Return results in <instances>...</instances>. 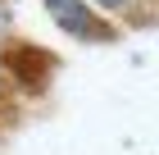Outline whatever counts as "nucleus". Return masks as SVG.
<instances>
[{
    "instance_id": "4",
    "label": "nucleus",
    "mask_w": 159,
    "mask_h": 155,
    "mask_svg": "<svg viewBox=\"0 0 159 155\" xmlns=\"http://www.w3.org/2000/svg\"><path fill=\"white\" fill-rule=\"evenodd\" d=\"M5 27H9V14H5V9H0V36H5Z\"/></svg>"
},
{
    "instance_id": "1",
    "label": "nucleus",
    "mask_w": 159,
    "mask_h": 155,
    "mask_svg": "<svg viewBox=\"0 0 159 155\" xmlns=\"http://www.w3.org/2000/svg\"><path fill=\"white\" fill-rule=\"evenodd\" d=\"M46 9L55 18V27L68 32L73 41H114V27L100 23L86 0H46Z\"/></svg>"
},
{
    "instance_id": "2",
    "label": "nucleus",
    "mask_w": 159,
    "mask_h": 155,
    "mask_svg": "<svg viewBox=\"0 0 159 155\" xmlns=\"http://www.w3.org/2000/svg\"><path fill=\"white\" fill-rule=\"evenodd\" d=\"M5 69L18 73V82H27V87H46V78L55 73V55L32 50V46H9L5 50Z\"/></svg>"
},
{
    "instance_id": "3",
    "label": "nucleus",
    "mask_w": 159,
    "mask_h": 155,
    "mask_svg": "<svg viewBox=\"0 0 159 155\" xmlns=\"http://www.w3.org/2000/svg\"><path fill=\"white\" fill-rule=\"evenodd\" d=\"M100 5H105V9H123L127 0H100Z\"/></svg>"
}]
</instances>
